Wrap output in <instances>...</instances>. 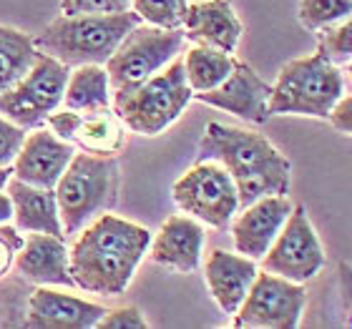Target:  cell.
Instances as JSON below:
<instances>
[{
  "label": "cell",
  "mask_w": 352,
  "mask_h": 329,
  "mask_svg": "<svg viewBox=\"0 0 352 329\" xmlns=\"http://www.w3.org/2000/svg\"><path fill=\"white\" fill-rule=\"evenodd\" d=\"M189 0H131V10L141 23L166 30H182Z\"/></svg>",
  "instance_id": "25"
},
{
  "label": "cell",
  "mask_w": 352,
  "mask_h": 329,
  "mask_svg": "<svg viewBox=\"0 0 352 329\" xmlns=\"http://www.w3.org/2000/svg\"><path fill=\"white\" fill-rule=\"evenodd\" d=\"M13 176V166H0V189H6V183Z\"/></svg>",
  "instance_id": "35"
},
{
  "label": "cell",
  "mask_w": 352,
  "mask_h": 329,
  "mask_svg": "<svg viewBox=\"0 0 352 329\" xmlns=\"http://www.w3.org/2000/svg\"><path fill=\"white\" fill-rule=\"evenodd\" d=\"M74 154V144L58 139L51 128L38 126L23 139V146L13 161V176L33 186L56 189V183L71 163Z\"/></svg>",
  "instance_id": "15"
},
{
  "label": "cell",
  "mask_w": 352,
  "mask_h": 329,
  "mask_svg": "<svg viewBox=\"0 0 352 329\" xmlns=\"http://www.w3.org/2000/svg\"><path fill=\"white\" fill-rule=\"evenodd\" d=\"M45 124L58 139L98 156H116L124 148L129 131L113 109L86 111V113L71 109L53 111Z\"/></svg>",
  "instance_id": "12"
},
{
  "label": "cell",
  "mask_w": 352,
  "mask_h": 329,
  "mask_svg": "<svg viewBox=\"0 0 352 329\" xmlns=\"http://www.w3.org/2000/svg\"><path fill=\"white\" fill-rule=\"evenodd\" d=\"M330 124L338 128V131L347 133L352 136V93L350 95H342L338 103H335V109L330 111Z\"/></svg>",
  "instance_id": "32"
},
{
  "label": "cell",
  "mask_w": 352,
  "mask_h": 329,
  "mask_svg": "<svg viewBox=\"0 0 352 329\" xmlns=\"http://www.w3.org/2000/svg\"><path fill=\"white\" fill-rule=\"evenodd\" d=\"M317 51L335 66L352 60V13L317 33Z\"/></svg>",
  "instance_id": "27"
},
{
  "label": "cell",
  "mask_w": 352,
  "mask_h": 329,
  "mask_svg": "<svg viewBox=\"0 0 352 329\" xmlns=\"http://www.w3.org/2000/svg\"><path fill=\"white\" fill-rule=\"evenodd\" d=\"M186 81H189L194 93H204L219 86L234 68V56L209 45H191L189 51L182 56Z\"/></svg>",
  "instance_id": "24"
},
{
  "label": "cell",
  "mask_w": 352,
  "mask_h": 329,
  "mask_svg": "<svg viewBox=\"0 0 352 329\" xmlns=\"http://www.w3.org/2000/svg\"><path fill=\"white\" fill-rule=\"evenodd\" d=\"M109 309L60 292L58 286H36L28 297L25 324L33 329H94Z\"/></svg>",
  "instance_id": "16"
},
{
  "label": "cell",
  "mask_w": 352,
  "mask_h": 329,
  "mask_svg": "<svg viewBox=\"0 0 352 329\" xmlns=\"http://www.w3.org/2000/svg\"><path fill=\"white\" fill-rule=\"evenodd\" d=\"M38 48L33 36L25 30L0 25V93L13 88L38 60Z\"/></svg>",
  "instance_id": "23"
},
{
  "label": "cell",
  "mask_w": 352,
  "mask_h": 329,
  "mask_svg": "<svg viewBox=\"0 0 352 329\" xmlns=\"http://www.w3.org/2000/svg\"><path fill=\"white\" fill-rule=\"evenodd\" d=\"M8 221H13V201L8 196V191L3 194L0 189V224H8Z\"/></svg>",
  "instance_id": "34"
},
{
  "label": "cell",
  "mask_w": 352,
  "mask_h": 329,
  "mask_svg": "<svg viewBox=\"0 0 352 329\" xmlns=\"http://www.w3.org/2000/svg\"><path fill=\"white\" fill-rule=\"evenodd\" d=\"M345 95V76L320 51L302 56L279 68L272 86L270 116L327 118L335 103Z\"/></svg>",
  "instance_id": "5"
},
{
  "label": "cell",
  "mask_w": 352,
  "mask_h": 329,
  "mask_svg": "<svg viewBox=\"0 0 352 329\" xmlns=\"http://www.w3.org/2000/svg\"><path fill=\"white\" fill-rule=\"evenodd\" d=\"M350 13L352 0H300V8H297L300 23L312 33H320L327 25H335Z\"/></svg>",
  "instance_id": "26"
},
{
  "label": "cell",
  "mask_w": 352,
  "mask_h": 329,
  "mask_svg": "<svg viewBox=\"0 0 352 329\" xmlns=\"http://www.w3.org/2000/svg\"><path fill=\"white\" fill-rule=\"evenodd\" d=\"M259 274L257 259H250L244 254H232L224 249L209 251L204 262V279L212 292L214 302L219 304L224 315H234L239 304L244 302L247 292L252 289L254 279Z\"/></svg>",
  "instance_id": "20"
},
{
  "label": "cell",
  "mask_w": 352,
  "mask_h": 329,
  "mask_svg": "<svg viewBox=\"0 0 352 329\" xmlns=\"http://www.w3.org/2000/svg\"><path fill=\"white\" fill-rule=\"evenodd\" d=\"M171 196L184 214L219 231L229 229L234 214L239 212V194H236L234 179L217 161L194 163L182 179H176Z\"/></svg>",
  "instance_id": "9"
},
{
  "label": "cell",
  "mask_w": 352,
  "mask_h": 329,
  "mask_svg": "<svg viewBox=\"0 0 352 329\" xmlns=\"http://www.w3.org/2000/svg\"><path fill=\"white\" fill-rule=\"evenodd\" d=\"M204 254V227L189 214H174L164 221L159 234L151 236L148 256L156 264L179 274H191L199 269Z\"/></svg>",
  "instance_id": "18"
},
{
  "label": "cell",
  "mask_w": 352,
  "mask_h": 329,
  "mask_svg": "<svg viewBox=\"0 0 352 329\" xmlns=\"http://www.w3.org/2000/svg\"><path fill=\"white\" fill-rule=\"evenodd\" d=\"M197 161H217L234 179L239 209L262 196L289 194L292 163L267 136L209 121L199 141Z\"/></svg>",
  "instance_id": "2"
},
{
  "label": "cell",
  "mask_w": 352,
  "mask_h": 329,
  "mask_svg": "<svg viewBox=\"0 0 352 329\" xmlns=\"http://www.w3.org/2000/svg\"><path fill=\"white\" fill-rule=\"evenodd\" d=\"M6 191L13 201V224L21 231H41V234H53L66 239L63 224H60L56 189L33 186V183H25L10 176V181L6 183Z\"/></svg>",
  "instance_id": "21"
},
{
  "label": "cell",
  "mask_w": 352,
  "mask_h": 329,
  "mask_svg": "<svg viewBox=\"0 0 352 329\" xmlns=\"http://www.w3.org/2000/svg\"><path fill=\"white\" fill-rule=\"evenodd\" d=\"M129 8H131V0H60V15L121 13Z\"/></svg>",
  "instance_id": "28"
},
{
  "label": "cell",
  "mask_w": 352,
  "mask_h": 329,
  "mask_svg": "<svg viewBox=\"0 0 352 329\" xmlns=\"http://www.w3.org/2000/svg\"><path fill=\"white\" fill-rule=\"evenodd\" d=\"M307 304L305 284L259 271L252 289L234 315V327L242 329H294L300 327L302 312Z\"/></svg>",
  "instance_id": "10"
},
{
  "label": "cell",
  "mask_w": 352,
  "mask_h": 329,
  "mask_svg": "<svg viewBox=\"0 0 352 329\" xmlns=\"http://www.w3.org/2000/svg\"><path fill=\"white\" fill-rule=\"evenodd\" d=\"M184 41V30H166L139 23L136 28L129 30L116 53L103 63L111 81V93L131 91L148 81L151 76L169 66L176 56H182Z\"/></svg>",
  "instance_id": "7"
},
{
  "label": "cell",
  "mask_w": 352,
  "mask_h": 329,
  "mask_svg": "<svg viewBox=\"0 0 352 329\" xmlns=\"http://www.w3.org/2000/svg\"><path fill=\"white\" fill-rule=\"evenodd\" d=\"M96 327L98 329H146L148 322L144 319V315H141L136 307H118V309L106 312Z\"/></svg>",
  "instance_id": "31"
},
{
  "label": "cell",
  "mask_w": 352,
  "mask_h": 329,
  "mask_svg": "<svg viewBox=\"0 0 352 329\" xmlns=\"http://www.w3.org/2000/svg\"><path fill=\"white\" fill-rule=\"evenodd\" d=\"M148 247L151 231L146 227L106 212L86 224L68 249L71 277L78 289L91 294H124Z\"/></svg>",
  "instance_id": "1"
},
{
  "label": "cell",
  "mask_w": 352,
  "mask_h": 329,
  "mask_svg": "<svg viewBox=\"0 0 352 329\" xmlns=\"http://www.w3.org/2000/svg\"><path fill=\"white\" fill-rule=\"evenodd\" d=\"M71 68L48 53H38L28 73L6 93H0V116L25 131H33L48 121L53 111L63 106V93Z\"/></svg>",
  "instance_id": "8"
},
{
  "label": "cell",
  "mask_w": 352,
  "mask_h": 329,
  "mask_svg": "<svg viewBox=\"0 0 352 329\" xmlns=\"http://www.w3.org/2000/svg\"><path fill=\"white\" fill-rule=\"evenodd\" d=\"M270 83L259 78V73L250 63L234 60L232 73L219 86L204 91V93H194V98L212 106V109L227 111L247 124L262 126L270 121Z\"/></svg>",
  "instance_id": "13"
},
{
  "label": "cell",
  "mask_w": 352,
  "mask_h": 329,
  "mask_svg": "<svg viewBox=\"0 0 352 329\" xmlns=\"http://www.w3.org/2000/svg\"><path fill=\"white\" fill-rule=\"evenodd\" d=\"M345 66H347V73H350V78H352V60H347Z\"/></svg>",
  "instance_id": "36"
},
{
  "label": "cell",
  "mask_w": 352,
  "mask_h": 329,
  "mask_svg": "<svg viewBox=\"0 0 352 329\" xmlns=\"http://www.w3.org/2000/svg\"><path fill=\"white\" fill-rule=\"evenodd\" d=\"M340 299L345 312V324L352 327V264L340 262Z\"/></svg>",
  "instance_id": "33"
},
{
  "label": "cell",
  "mask_w": 352,
  "mask_h": 329,
  "mask_svg": "<svg viewBox=\"0 0 352 329\" xmlns=\"http://www.w3.org/2000/svg\"><path fill=\"white\" fill-rule=\"evenodd\" d=\"M23 139H25V128L0 116V166H13L15 156L23 146Z\"/></svg>",
  "instance_id": "29"
},
{
  "label": "cell",
  "mask_w": 352,
  "mask_h": 329,
  "mask_svg": "<svg viewBox=\"0 0 352 329\" xmlns=\"http://www.w3.org/2000/svg\"><path fill=\"white\" fill-rule=\"evenodd\" d=\"M194 98L184 58L176 56L169 66L131 91L111 93V109L116 111L129 131L141 136H159L166 131Z\"/></svg>",
  "instance_id": "6"
},
{
  "label": "cell",
  "mask_w": 352,
  "mask_h": 329,
  "mask_svg": "<svg viewBox=\"0 0 352 329\" xmlns=\"http://www.w3.org/2000/svg\"><path fill=\"white\" fill-rule=\"evenodd\" d=\"M118 174H121V166H118L116 156L76 151L63 176L56 183L63 234H78L96 216H101L116 206Z\"/></svg>",
  "instance_id": "4"
},
{
  "label": "cell",
  "mask_w": 352,
  "mask_h": 329,
  "mask_svg": "<svg viewBox=\"0 0 352 329\" xmlns=\"http://www.w3.org/2000/svg\"><path fill=\"white\" fill-rule=\"evenodd\" d=\"M15 269L36 286H76L63 236L25 231L23 247L15 256Z\"/></svg>",
  "instance_id": "17"
},
{
  "label": "cell",
  "mask_w": 352,
  "mask_h": 329,
  "mask_svg": "<svg viewBox=\"0 0 352 329\" xmlns=\"http://www.w3.org/2000/svg\"><path fill=\"white\" fill-rule=\"evenodd\" d=\"M324 249L320 244L315 227L305 206H292L285 227L279 229L277 239L262 256V269L279 277L305 284L322 271Z\"/></svg>",
  "instance_id": "11"
},
{
  "label": "cell",
  "mask_w": 352,
  "mask_h": 329,
  "mask_svg": "<svg viewBox=\"0 0 352 329\" xmlns=\"http://www.w3.org/2000/svg\"><path fill=\"white\" fill-rule=\"evenodd\" d=\"M141 18L129 10L121 13H78L58 15L33 41L41 53H48L56 60L76 66H103L116 53L129 30L136 28Z\"/></svg>",
  "instance_id": "3"
},
{
  "label": "cell",
  "mask_w": 352,
  "mask_h": 329,
  "mask_svg": "<svg viewBox=\"0 0 352 329\" xmlns=\"http://www.w3.org/2000/svg\"><path fill=\"white\" fill-rule=\"evenodd\" d=\"M21 247H23L21 229L15 227V224L13 227H10V224H0V279L10 274Z\"/></svg>",
  "instance_id": "30"
},
{
  "label": "cell",
  "mask_w": 352,
  "mask_h": 329,
  "mask_svg": "<svg viewBox=\"0 0 352 329\" xmlns=\"http://www.w3.org/2000/svg\"><path fill=\"white\" fill-rule=\"evenodd\" d=\"M182 30L184 38L191 43L234 53L244 28L229 0H197L186 8Z\"/></svg>",
  "instance_id": "19"
},
{
  "label": "cell",
  "mask_w": 352,
  "mask_h": 329,
  "mask_svg": "<svg viewBox=\"0 0 352 329\" xmlns=\"http://www.w3.org/2000/svg\"><path fill=\"white\" fill-rule=\"evenodd\" d=\"M289 212L292 201L287 198V194L262 196L250 206H242L229 224L236 251L250 259H262L272 242L277 239L279 229L285 227Z\"/></svg>",
  "instance_id": "14"
},
{
  "label": "cell",
  "mask_w": 352,
  "mask_h": 329,
  "mask_svg": "<svg viewBox=\"0 0 352 329\" xmlns=\"http://www.w3.org/2000/svg\"><path fill=\"white\" fill-rule=\"evenodd\" d=\"M63 109L78 111H101L111 109V81L103 66H76L71 68L63 93Z\"/></svg>",
  "instance_id": "22"
}]
</instances>
